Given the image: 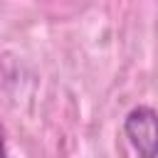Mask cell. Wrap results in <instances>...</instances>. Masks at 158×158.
<instances>
[{
    "instance_id": "obj_1",
    "label": "cell",
    "mask_w": 158,
    "mask_h": 158,
    "mask_svg": "<svg viewBox=\"0 0 158 158\" xmlns=\"http://www.w3.org/2000/svg\"><path fill=\"white\" fill-rule=\"evenodd\" d=\"M126 136L141 158H156L158 153V131H156V111L151 106H136L126 116Z\"/></svg>"
},
{
    "instance_id": "obj_2",
    "label": "cell",
    "mask_w": 158,
    "mask_h": 158,
    "mask_svg": "<svg viewBox=\"0 0 158 158\" xmlns=\"http://www.w3.org/2000/svg\"><path fill=\"white\" fill-rule=\"evenodd\" d=\"M0 158H5V146H2V133H0Z\"/></svg>"
}]
</instances>
